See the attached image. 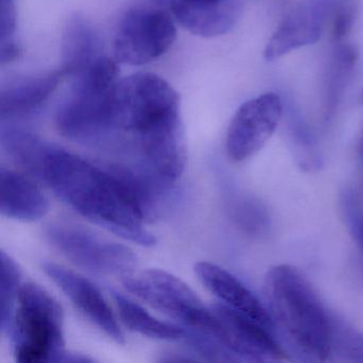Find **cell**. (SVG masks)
Wrapping results in <instances>:
<instances>
[{
  "label": "cell",
  "mask_w": 363,
  "mask_h": 363,
  "mask_svg": "<svg viewBox=\"0 0 363 363\" xmlns=\"http://www.w3.org/2000/svg\"><path fill=\"white\" fill-rule=\"evenodd\" d=\"M216 318L214 337L239 361L267 362L286 358L272 331L222 303L211 306Z\"/></svg>",
  "instance_id": "10"
},
{
  "label": "cell",
  "mask_w": 363,
  "mask_h": 363,
  "mask_svg": "<svg viewBox=\"0 0 363 363\" xmlns=\"http://www.w3.org/2000/svg\"><path fill=\"white\" fill-rule=\"evenodd\" d=\"M264 289L274 323L297 350L316 360L328 359L331 315L307 278L294 267L275 265L267 272Z\"/></svg>",
  "instance_id": "3"
},
{
  "label": "cell",
  "mask_w": 363,
  "mask_h": 363,
  "mask_svg": "<svg viewBox=\"0 0 363 363\" xmlns=\"http://www.w3.org/2000/svg\"><path fill=\"white\" fill-rule=\"evenodd\" d=\"M340 203H341L342 216L345 220L346 226L352 239L363 252V211L356 197L350 191L342 193Z\"/></svg>",
  "instance_id": "23"
},
{
  "label": "cell",
  "mask_w": 363,
  "mask_h": 363,
  "mask_svg": "<svg viewBox=\"0 0 363 363\" xmlns=\"http://www.w3.org/2000/svg\"><path fill=\"white\" fill-rule=\"evenodd\" d=\"M43 271L60 288L74 306L108 337L118 344L125 335L103 293L90 280L63 265L45 262Z\"/></svg>",
  "instance_id": "12"
},
{
  "label": "cell",
  "mask_w": 363,
  "mask_h": 363,
  "mask_svg": "<svg viewBox=\"0 0 363 363\" xmlns=\"http://www.w3.org/2000/svg\"><path fill=\"white\" fill-rule=\"evenodd\" d=\"M116 111L118 141L125 140L135 162L175 184L186 163L177 92L159 76L135 74L118 82Z\"/></svg>",
  "instance_id": "1"
},
{
  "label": "cell",
  "mask_w": 363,
  "mask_h": 363,
  "mask_svg": "<svg viewBox=\"0 0 363 363\" xmlns=\"http://www.w3.org/2000/svg\"><path fill=\"white\" fill-rule=\"evenodd\" d=\"M152 1L155 6H140L123 16L113 45L118 62L146 65L173 46L177 35L173 16L167 8Z\"/></svg>",
  "instance_id": "7"
},
{
  "label": "cell",
  "mask_w": 363,
  "mask_h": 363,
  "mask_svg": "<svg viewBox=\"0 0 363 363\" xmlns=\"http://www.w3.org/2000/svg\"><path fill=\"white\" fill-rule=\"evenodd\" d=\"M118 82L116 61L105 57L78 74L71 94L57 113L56 126L60 135L91 145L116 141Z\"/></svg>",
  "instance_id": "4"
},
{
  "label": "cell",
  "mask_w": 363,
  "mask_h": 363,
  "mask_svg": "<svg viewBox=\"0 0 363 363\" xmlns=\"http://www.w3.org/2000/svg\"><path fill=\"white\" fill-rule=\"evenodd\" d=\"M357 61V54L354 48H339L335 52L331 63L330 72L327 79V112L333 111L343 93L350 72L354 69Z\"/></svg>",
  "instance_id": "21"
},
{
  "label": "cell",
  "mask_w": 363,
  "mask_h": 363,
  "mask_svg": "<svg viewBox=\"0 0 363 363\" xmlns=\"http://www.w3.org/2000/svg\"><path fill=\"white\" fill-rule=\"evenodd\" d=\"M333 0H303L284 18L264 50L267 61L320 41L325 25L330 20Z\"/></svg>",
  "instance_id": "11"
},
{
  "label": "cell",
  "mask_w": 363,
  "mask_h": 363,
  "mask_svg": "<svg viewBox=\"0 0 363 363\" xmlns=\"http://www.w3.org/2000/svg\"><path fill=\"white\" fill-rule=\"evenodd\" d=\"M42 180L55 194L91 222L142 246L156 244L120 178L105 165L50 145L44 159Z\"/></svg>",
  "instance_id": "2"
},
{
  "label": "cell",
  "mask_w": 363,
  "mask_h": 363,
  "mask_svg": "<svg viewBox=\"0 0 363 363\" xmlns=\"http://www.w3.org/2000/svg\"><path fill=\"white\" fill-rule=\"evenodd\" d=\"M361 101H363V93H362V95H361Z\"/></svg>",
  "instance_id": "26"
},
{
  "label": "cell",
  "mask_w": 363,
  "mask_h": 363,
  "mask_svg": "<svg viewBox=\"0 0 363 363\" xmlns=\"http://www.w3.org/2000/svg\"><path fill=\"white\" fill-rule=\"evenodd\" d=\"M0 212L6 218L35 222L50 211L48 196L29 176L3 167L0 171Z\"/></svg>",
  "instance_id": "16"
},
{
  "label": "cell",
  "mask_w": 363,
  "mask_h": 363,
  "mask_svg": "<svg viewBox=\"0 0 363 363\" xmlns=\"http://www.w3.org/2000/svg\"><path fill=\"white\" fill-rule=\"evenodd\" d=\"M22 281V273L18 263L6 254L0 252V329L7 333L18 303Z\"/></svg>",
  "instance_id": "19"
},
{
  "label": "cell",
  "mask_w": 363,
  "mask_h": 363,
  "mask_svg": "<svg viewBox=\"0 0 363 363\" xmlns=\"http://www.w3.org/2000/svg\"><path fill=\"white\" fill-rule=\"evenodd\" d=\"M282 103L275 93H265L244 103L229 125L226 152L235 162L255 156L264 147L277 129Z\"/></svg>",
  "instance_id": "9"
},
{
  "label": "cell",
  "mask_w": 363,
  "mask_h": 363,
  "mask_svg": "<svg viewBox=\"0 0 363 363\" xmlns=\"http://www.w3.org/2000/svg\"><path fill=\"white\" fill-rule=\"evenodd\" d=\"M112 295L123 323L131 330L152 339L174 341L186 337V330L182 327L158 320L121 293L113 292Z\"/></svg>",
  "instance_id": "18"
},
{
  "label": "cell",
  "mask_w": 363,
  "mask_h": 363,
  "mask_svg": "<svg viewBox=\"0 0 363 363\" xmlns=\"http://www.w3.org/2000/svg\"><path fill=\"white\" fill-rule=\"evenodd\" d=\"M167 8L186 30L199 37L213 38L228 33L238 21L240 5L237 0H155Z\"/></svg>",
  "instance_id": "13"
},
{
  "label": "cell",
  "mask_w": 363,
  "mask_h": 363,
  "mask_svg": "<svg viewBox=\"0 0 363 363\" xmlns=\"http://www.w3.org/2000/svg\"><path fill=\"white\" fill-rule=\"evenodd\" d=\"M195 274L199 281L220 299V303L252 318L269 330H273L275 324L269 310L233 274L214 263L206 261L195 265Z\"/></svg>",
  "instance_id": "14"
},
{
  "label": "cell",
  "mask_w": 363,
  "mask_h": 363,
  "mask_svg": "<svg viewBox=\"0 0 363 363\" xmlns=\"http://www.w3.org/2000/svg\"><path fill=\"white\" fill-rule=\"evenodd\" d=\"M7 333L18 362H62L67 354L62 308L39 284L21 289Z\"/></svg>",
  "instance_id": "5"
},
{
  "label": "cell",
  "mask_w": 363,
  "mask_h": 363,
  "mask_svg": "<svg viewBox=\"0 0 363 363\" xmlns=\"http://www.w3.org/2000/svg\"><path fill=\"white\" fill-rule=\"evenodd\" d=\"M45 235L72 262L93 273L123 277L133 272L137 261L130 248L77 225L52 224Z\"/></svg>",
  "instance_id": "8"
},
{
  "label": "cell",
  "mask_w": 363,
  "mask_h": 363,
  "mask_svg": "<svg viewBox=\"0 0 363 363\" xmlns=\"http://www.w3.org/2000/svg\"><path fill=\"white\" fill-rule=\"evenodd\" d=\"M101 41L88 21L79 16L69 18L63 33V75L77 76L101 58Z\"/></svg>",
  "instance_id": "17"
},
{
  "label": "cell",
  "mask_w": 363,
  "mask_h": 363,
  "mask_svg": "<svg viewBox=\"0 0 363 363\" xmlns=\"http://www.w3.org/2000/svg\"><path fill=\"white\" fill-rule=\"evenodd\" d=\"M123 284L155 309L194 330L213 335L216 318L211 308L206 307L196 293L173 274L157 269L133 271L123 276Z\"/></svg>",
  "instance_id": "6"
},
{
  "label": "cell",
  "mask_w": 363,
  "mask_h": 363,
  "mask_svg": "<svg viewBox=\"0 0 363 363\" xmlns=\"http://www.w3.org/2000/svg\"><path fill=\"white\" fill-rule=\"evenodd\" d=\"M333 354L348 362H363V333L331 315L330 356Z\"/></svg>",
  "instance_id": "20"
},
{
  "label": "cell",
  "mask_w": 363,
  "mask_h": 363,
  "mask_svg": "<svg viewBox=\"0 0 363 363\" xmlns=\"http://www.w3.org/2000/svg\"><path fill=\"white\" fill-rule=\"evenodd\" d=\"M359 152H360L361 156H363V137L362 140H361L360 148H359Z\"/></svg>",
  "instance_id": "25"
},
{
  "label": "cell",
  "mask_w": 363,
  "mask_h": 363,
  "mask_svg": "<svg viewBox=\"0 0 363 363\" xmlns=\"http://www.w3.org/2000/svg\"><path fill=\"white\" fill-rule=\"evenodd\" d=\"M356 6L354 0H333L331 10V37L335 42H341L347 37L354 25Z\"/></svg>",
  "instance_id": "22"
},
{
  "label": "cell",
  "mask_w": 363,
  "mask_h": 363,
  "mask_svg": "<svg viewBox=\"0 0 363 363\" xmlns=\"http://www.w3.org/2000/svg\"><path fill=\"white\" fill-rule=\"evenodd\" d=\"M63 76L60 69L18 78L4 86L0 94L1 123H18L37 113L54 94Z\"/></svg>",
  "instance_id": "15"
},
{
  "label": "cell",
  "mask_w": 363,
  "mask_h": 363,
  "mask_svg": "<svg viewBox=\"0 0 363 363\" xmlns=\"http://www.w3.org/2000/svg\"><path fill=\"white\" fill-rule=\"evenodd\" d=\"M16 12L13 0H1V23H0V43L1 46L16 43Z\"/></svg>",
  "instance_id": "24"
}]
</instances>
